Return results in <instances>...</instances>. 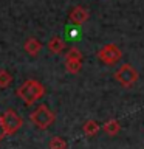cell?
<instances>
[{"mask_svg":"<svg viewBox=\"0 0 144 149\" xmlns=\"http://www.w3.org/2000/svg\"><path fill=\"white\" fill-rule=\"evenodd\" d=\"M45 95V86L36 79H26L20 87L17 88V96L23 101L25 106H33L36 101Z\"/></svg>","mask_w":144,"mask_h":149,"instance_id":"6da1fadb","label":"cell"},{"mask_svg":"<svg viewBox=\"0 0 144 149\" xmlns=\"http://www.w3.org/2000/svg\"><path fill=\"white\" fill-rule=\"evenodd\" d=\"M30 121L36 126L37 129L45 130V129H48L50 126L54 124L56 113L50 109V107H46L45 104H42V106H39L37 109H34L30 113Z\"/></svg>","mask_w":144,"mask_h":149,"instance_id":"7a4b0ae2","label":"cell"},{"mask_svg":"<svg viewBox=\"0 0 144 149\" xmlns=\"http://www.w3.org/2000/svg\"><path fill=\"white\" fill-rule=\"evenodd\" d=\"M115 79L118 81L123 87L130 88L138 82L139 79V73L135 70L130 64H123L121 67L115 72Z\"/></svg>","mask_w":144,"mask_h":149,"instance_id":"3957f363","label":"cell"},{"mask_svg":"<svg viewBox=\"0 0 144 149\" xmlns=\"http://www.w3.org/2000/svg\"><path fill=\"white\" fill-rule=\"evenodd\" d=\"M0 116H2V124H3V129H5V134L6 135L17 134L23 126L22 116L12 109H6L3 113H0Z\"/></svg>","mask_w":144,"mask_h":149,"instance_id":"277c9868","label":"cell"},{"mask_svg":"<svg viewBox=\"0 0 144 149\" xmlns=\"http://www.w3.org/2000/svg\"><path fill=\"white\" fill-rule=\"evenodd\" d=\"M98 59L101 62H104L105 65H113L116 62H119L123 58V51L116 44H105L102 48L96 53Z\"/></svg>","mask_w":144,"mask_h":149,"instance_id":"5b68a950","label":"cell"},{"mask_svg":"<svg viewBox=\"0 0 144 149\" xmlns=\"http://www.w3.org/2000/svg\"><path fill=\"white\" fill-rule=\"evenodd\" d=\"M82 53L79 51L78 48H70L67 53H65V70H67V73L70 74H76L81 72V68H82Z\"/></svg>","mask_w":144,"mask_h":149,"instance_id":"8992f818","label":"cell"},{"mask_svg":"<svg viewBox=\"0 0 144 149\" xmlns=\"http://www.w3.org/2000/svg\"><path fill=\"white\" fill-rule=\"evenodd\" d=\"M88 17H90V14H88V11L84 6H76V8L71 9V13H70V22L76 26L84 25V23L88 20Z\"/></svg>","mask_w":144,"mask_h":149,"instance_id":"52a82bcc","label":"cell"},{"mask_svg":"<svg viewBox=\"0 0 144 149\" xmlns=\"http://www.w3.org/2000/svg\"><path fill=\"white\" fill-rule=\"evenodd\" d=\"M23 50L30 56H37L42 50V42L39 39H36V37H28L26 42L23 44Z\"/></svg>","mask_w":144,"mask_h":149,"instance_id":"ba28073f","label":"cell"},{"mask_svg":"<svg viewBox=\"0 0 144 149\" xmlns=\"http://www.w3.org/2000/svg\"><path fill=\"white\" fill-rule=\"evenodd\" d=\"M46 48H48V51H50V53H53V54H60L65 50V42H64L62 37L54 36V37H51V39L48 40Z\"/></svg>","mask_w":144,"mask_h":149,"instance_id":"9c48e42d","label":"cell"},{"mask_svg":"<svg viewBox=\"0 0 144 149\" xmlns=\"http://www.w3.org/2000/svg\"><path fill=\"white\" fill-rule=\"evenodd\" d=\"M101 127L109 137H115V135H118L121 132V124L118 120H107Z\"/></svg>","mask_w":144,"mask_h":149,"instance_id":"30bf717a","label":"cell"},{"mask_svg":"<svg viewBox=\"0 0 144 149\" xmlns=\"http://www.w3.org/2000/svg\"><path fill=\"white\" fill-rule=\"evenodd\" d=\"M84 134L87 135V137H95V135L99 132V129H101V124L98 123L96 120H88L84 123Z\"/></svg>","mask_w":144,"mask_h":149,"instance_id":"8fae6325","label":"cell"},{"mask_svg":"<svg viewBox=\"0 0 144 149\" xmlns=\"http://www.w3.org/2000/svg\"><path fill=\"white\" fill-rule=\"evenodd\" d=\"M68 144L62 137H53L48 143V149H67Z\"/></svg>","mask_w":144,"mask_h":149,"instance_id":"7c38bea8","label":"cell"},{"mask_svg":"<svg viewBox=\"0 0 144 149\" xmlns=\"http://www.w3.org/2000/svg\"><path fill=\"white\" fill-rule=\"evenodd\" d=\"M12 82V74L8 70H0V88H6Z\"/></svg>","mask_w":144,"mask_h":149,"instance_id":"4fadbf2b","label":"cell"},{"mask_svg":"<svg viewBox=\"0 0 144 149\" xmlns=\"http://www.w3.org/2000/svg\"><path fill=\"white\" fill-rule=\"evenodd\" d=\"M6 137V134H5V129H3V124H2V116H0V141Z\"/></svg>","mask_w":144,"mask_h":149,"instance_id":"5bb4252c","label":"cell"}]
</instances>
